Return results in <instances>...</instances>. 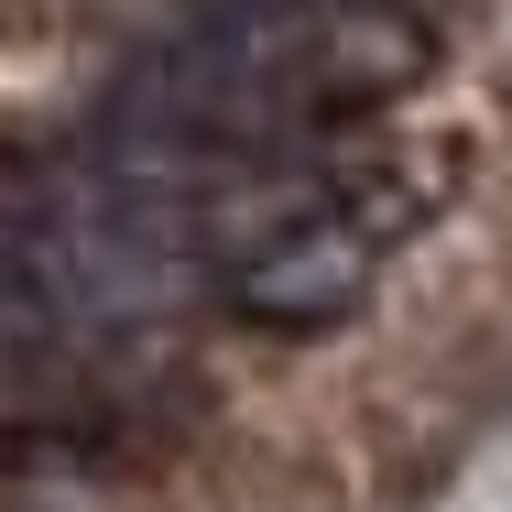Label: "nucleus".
Segmentation results:
<instances>
[{"label": "nucleus", "instance_id": "obj_1", "mask_svg": "<svg viewBox=\"0 0 512 512\" xmlns=\"http://www.w3.org/2000/svg\"><path fill=\"white\" fill-rule=\"evenodd\" d=\"M218 284H229V306L251 316V327H295V338H306V327H338V316L371 295V229L316 207L306 229L262 240V251L229 262Z\"/></svg>", "mask_w": 512, "mask_h": 512}, {"label": "nucleus", "instance_id": "obj_2", "mask_svg": "<svg viewBox=\"0 0 512 512\" xmlns=\"http://www.w3.org/2000/svg\"><path fill=\"white\" fill-rule=\"evenodd\" d=\"M425 77V33L414 22H393V11H327V33H316V120H338V109H382L393 88H414Z\"/></svg>", "mask_w": 512, "mask_h": 512}]
</instances>
